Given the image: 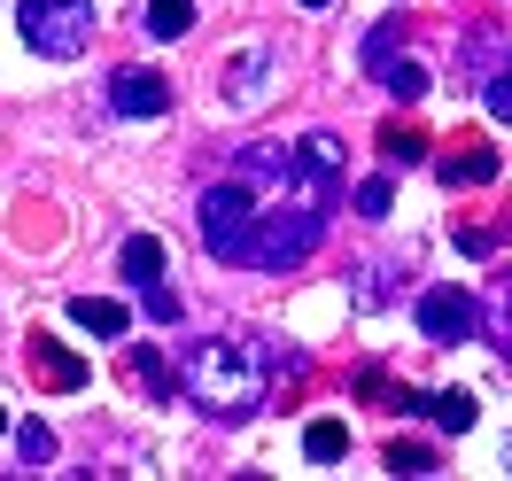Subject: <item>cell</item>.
Listing matches in <instances>:
<instances>
[{
	"instance_id": "1",
	"label": "cell",
	"mask_w": 512,
	"mask_h": 481,
	"mask_svg": "<svg viewBox=\"0 0 512 481\" xmlns=\"http://www.w3.org/2000/svg\"><path fill=\"white\" fill-rule=\"evenodd\" d=\"M264 381H272V357L249 334H210V342L187 350V396H194V412L218 419V427L249 419L264 404Z\"/></svg>"
},
{
	"instance_id": "2",
	"label": "cell",
	"mask_w": 512,
	"mask_h": 481,
	"mask_svg": "<svg viewBox=\"0 0 512 481\" xmlns=\"http://www.w3.org/2000/svg\"><path fill=\"white\" fill-rule=\"evenodd\" d=\"M326 210L334 202H311V194H272L264 202V218L249 233V264L256 272H295V264H311V249L326 241Z\"/></svg>"
},
{
	"instance_id": "3",
	"label": "cell",
	"mask_w": 512,
	"mask_h": 481,
	"mask_svg": "<svg viewBox=\"0 0 512 481\" xmlns=\"http://www.w3.org/2000/svg\"><path fill=\"white\" fill-rule=\"evenodd\" d=\"M264 202H272V187H264V179L225 171L218 187L202 194V210H194L202 249H210V257H225V264H249V233H256V218H264Z\"/></svg>"
},
{
	"instance_id": "4",
	"label": "cell",
	"mask_w": 512,
	"mask_h": 481,
	"mask_svg": "<svg viewBox=\"0 0 512 481\" xmlns=\"http://www.w3.org/2000/svg\"><path fill=\"white\" fill-rule=\"evenodd\" d=\"M16 32H24L32 55L70 63V55H86V39H94V0H24V8H16Z\"/></svg>"
},
{
	"instance_id": "5",
	"label": "cell",
	"mask_w": 512,
	"mask_h": 481,
	"mask_svg": "<svg viewBox=\"0 0 512 481\" xmlns=\"http://www.w3.org/2000/svg\"><path fill=\"white\" fill-rule=\"evenodd\" d=\"M272 86H280V47H272V39H241V47L218 63L225 109H264V101H272Z\"/></svg>"
},
{
	"instance_id": "6",
	"label": "cell",
	"mask_w": 512,
	"mask_h": 481,
	"mask_svg": "<svg viewBox=\"0 0 512 481\" xmlns=\"http://www.w3.org/2000/svg\"><path fill=\"white\" fill-rule=\"evenodd\" d=\"M419 334H427V342H466V334H481V303L466 288H427L419 295Z\"/></svg>"
},
{
	"instance_id": "7",
	"label": "cell",
	"mask_w": 512,
	"mask_h": 481,
	"mask_svg": "<svg viewBox=\"0 0 512 481\" xmlns=\"http://www.w3.org/2000/svg\"><path fill=\"white\" fill-rule=\"evenodd\" d=\"M435 179H443V187H489V179H497V148H489L481 132H458L443 156H435Z\"/></svg>"
},
{
	"instance_id": "8",
	"label": "cell",
	"mask_w": 512,
	"mask_h": 481,
	"mask_svg": "<svg viewBox=\"0 0 512 481\" xmlns=\"http://www.w3.org/2000/svg\"><path fill=\"white\" fill-rule=\"evenodd\" d=\"M109 109H117V117H163V109H171V78H156V70H117V78H109Z\"/></svg>"
},
{
	"instance_id": "9",
	"label": "cell",
	"mask_w": 512,
	"mask_h": 481,
	"mask_svg": "<svg viewBox=\"0 0 512 481\" xmlns=\"http://www.w3.org/2000/svg\"><path fill=\"white\" fill-rule=\"evenodd\" d=\"M32 373L55 396H70V388H86V357L70 350V342H47V334H32Z\"/></svg>"
},
{
	"instance_id": "10",
	"label": "cell",
	"mask_w": 512,
	"mask_h": 481,
	"mask_svg": "<svg viewBox=\"0 0 512 481\" xmlns=\"http://www.w3.org/2000/svg\"><path fill=\"white\" fill-rule=\"evenodd\" d=\"M70 319L86 326V334H101V342H125L132 311H125V303H109V295H78V303H70Z\"/></svg>"
},
{
	"instance_id": "11",
	"label": "cell",
	"mask_w": 512,
	"mask_h": 481,
	"mask_svg": "<svg viewBox=\"0 0 512 481\" xmlns=\"http://www.w3.org/2000/svg\"><path fill=\"white\" fill-rule=\"evenodd\" d=\"M295 163H303L311 179H326V187H342V140H334V132H303Z\"/></svg>"
},
{
	"instance_id": "12",
	"label": "cell",
	"mask_w": 512,
	"mask_h": 481,
	"mask_svg": "<svg viewBox=\"0 0 512 481\" xmlns=\"http://www.w3.org/2000/svg\"><path fill=\"white\" fill-rule=\"evenodd\" d=\"M427 419H435L443 435H466V427L481 419V404L466 396V388H443V396H427Z\"/></svg>"
},
{
	"instance_id": "13",
	"label": "cell",
	"mask_w": 512,
	"mask_h": 481,
	"mask_svg": "<svg viewBox=\"0 0 512 481\" xmlns=\"http://www.w3.org/2000/svg\"><path fill=\"white\" fill-rule=\"evenodd\" d=\"M381 156H388V171H412V163L427 156V132L419 125H381Z\"/></svg>"
},
{
	"instance_id": "14",
	"label": "cell",
	"mask_w": 512,
	"mask_h": 481,
	"mask_svg": "<svg viewBox=\"0 0 512 481\" xmlns=\"http://www.w3.org/2000/svg\"><path fill=\"white\" fill-rule=\"evenodd\" d=\"M489 342H497V357H512V272H497V288H489Z\"/></svg>"
},
{
	"instance_id": "15",
	"label": "cell",
	"mask_w": 512,
	"mask_h": 481,
	"mask_svg": "<svg viewBox=\"0 0 512 481\" xmlns=\"http://www.w3.org/2000/svg\"><path fill=\"white\" fill-rule=\"evenodd\" d=\"M342 450H350V427H342V419H311V427H303V458H319V466H334Z\"/></svg>"
},
{
	"instance_id": "16",
	"label": "cell",
	"mask_w": 512,
	"mask_h": 481,
	"mask_svg": "<svg viewBox=\"0 0 512 481\" xmlns=\"http://www.w3.org/2000/svg\"><path fill=\"white\" fill-rule=\"evenodd\" d=\"M125 280H132V288H148V280H163V241H148V233H132V241H125Z\"/></svg>"
},
{
	"instance_id": "17",
	"label": "cell",
	"mask_w": 512,
	"mask_h": 481,
	"mask_svg": "<svg viewBox=\"0 0 512 481\" xmlns=\"http://www.w3.org/2000/svg\"><path fill=\"white\" fill-rule=\"evenodd\" d=\"M450 241H458L466 257H497V249H505V241H512V218H489V225H458Z\"/></svg>"
},
{
	"instance_id": "18",
	"label": "cell",
	"mask_w": 512,
	"mask_h": 481,
	"mask_svg": "<svg viewBox=\"0 0 512 481\" xmlns=\"http://www.w3.org/2000/svg\"><path fill=\"white\" fill-rule=\"evenodd\" d=\"M148 32L156 39H187L194 32V0H148Z\"/></svg>"
},
{
	"instance_id": "19",
	"label": "cell",
	"mask_w": 512,
	"mask_h": 481,
	"mask_svg": "<svg viewBox=\"0 0 512 481\" xmlns=\"http://www.w3.org/2000/svg\"><path fill=\"white\" fill-rule=\"evenodd\" d=\"M381 86H388L396 101H404V109H412V101H427V70H419L412 55H396V63L381 70Z\"/></svg>"
},
{
	"instance_id": "20",
	"label": "cell",
	"mask_w": 512,
	"mask_h": 481,
	"mask_svg": "<svg viewBox=\"0 0 512 481\" xmlns=\"http://www.w3.org/2000/svg\"><path fill=\"white\" fill-rule=\"evenodd\" d=\"M481 101H489V117H497V125H512V47H505V63L489 70V86H481Z\"/></svg>"
},
{
	"instance_id": "21",
	"label": "cell",
	"mask_w": 512,
	"mask_h": 481,
	"mask_svg": "<svg viewBox=\"0 0 512 481\" xmlns=\"http://www.w3.org/2000/svg\"><path fill=\"white\" fill-rule=\"evenodd\" d=\"M396 39H404V24H396V16H388V24H373V32H365V70H388V63H396Z\"/></svg>"
},
{
	"instance_id": "22",
	"label": "cell",
	"mask_w": 512,
	"mask_h": 481,
	"mask_svg": "<svg viewBox=\"0 0 512 481\" xmlns=\"http://www.w3.org/2000/svg\"><path fill=\"white\" fill-rule=\"evenodd\" d=\"M435 466H443V458L427 443H388V474H435Z\"/></svg>"
},
{
	"instance_id": "23",
	"label": "cell",
	"mask_w": 512,
	"mask_h": 481,
	"mask_svg": "<svg viewBox=\"0 0 512 481\" xmlns=\"http://www.w3.org/2000/svg\"><path fill=\"white\" fill-rule=\"evenodd\" d=\"M16 450H24V466H47V458H55V427L24 419V427H16Z\"/></svg>"
},
{
	"instance_id": "24",
	"label": "cell",
	"mask_w": 512,
	"mask_h": 481,
	"mask_svg": "<svg viewBox=\"0 0 512 481\" xmlns=\"http://www.w3.org/2000/svg\"><path fill=\"white\" fill-rule=\"evenodd\" d=\"M140 311H148V319H163V326H171V319H179V295L163 288V280H148V288H140Z\"/></svg>"
},
{
	"instance_id": "25",
	"label": "cell",
	"mask_w": 512,
	"mask_h": 481,
	"mask_svg": "<svg viewBox=\"0 0 512 481\" xmlns=\"http://www.w3.org/2000/svg\"><path fill=\"white\" fill-rule=\"evenodd\" d=\"M388 202H396L388 179H365V187H357V210H365V218H388Z\"/></svg>"
},
{
	"instance_id": "26",
	"label": "cell",
	"mask_w": 512,
	"mask_h": 481,
	"mask_svg": "<svg viewBox=\"0 0 512 481\" xmlns=\"http://www.w3.org/2000/svg\"><path fill=\"white\" fill-rule=\"evenodd\" d=\"M132 381H140V388H156V396H163V381H171V373H163V357H148V350H140V357H132Z\"/></svg>"
},
{
	"instance_id": "27",
	"label": "cell",
	"mask_w": 512,
	"mask_h": 481,
	"mask_svg": "<svg viewBox=\"0 0 512 481\" xmlns=\"http://www.w3.org/2000/svg\"><path fill=\"white\" fill-rule=\"evenodd\" d=\"M303 8H326V0H303Z\"/></svg>"
},
{
	"instance_id": "28",
	"label": "cell",
	"mask_w": 512,
	"mask_h": 481,
	"mask_svg": "<svg viewBox=\"0 0 512 481\" xmlns=\"http://www.w3.org/2000/svg\"><path fill=\"white\" fill-rule=\"evenodd\" d=\"M0 435H8V412H0Z\"/></svg>"
}]
</instances>
